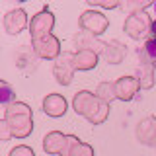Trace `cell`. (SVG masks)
Wrapping results in <instances>:
<instances>
[{"instance_id":"6","label":"cell","mask_w":156,"mask_h":156,"mask_svg":"<svg viewBox=\"0 0 156 156\" xmlns=\"http://www.w3.org/2000/svg\"><path fill=\"white\" fill-rule=\"evenodd\" d=\"M72 57H74V53H61V57L55 61V66H53V74H55V80L58 82L61 86H68L72 82V78H74V62H72Z\"/></svg>"},{"instance_id":"3","label":"cell","mask_w":156,"mask_h":156,"mask_svg":"<svg viewBox=\"0 0 156 156\" xmlns=\"http://www.w3.org/2000/svg\"><path fill=\"white\" fill-rule=\"evenodd\" d=\"M150 26H152L150 16L144 10H140V12H131L129 16H127L125 23H123V29L131 39H136V41H139V39L150 37Z\"/></svg>"},{"instance_id":"14","label":"cell","mask_w":156,"mask_h":156,"mask_svg":"<svg viewBox=\"0 0 156 156\" xmlns=\"http://www.w3.org/2000/svg\"><path fill=\"white\" fill-rule=\"evenodd\" d=\"M98 53L94 51H76L74 57H72V62H74L76 70H92L98 65Z\"/></svg>"},{"instance_id":"8","label":"cell","mask_w":156,"mask_h":156,"mask_svg":"<svg viewBox=\"0 0 156 156\" xmlns=\"http://www.w3.org/2000/svg\"><path fill=\"white\" fill-rule=\"evenodd\" d=\"M2 23H4V29H6L10 35H18L20 31H23L26 27H29L27 14H26V10H22V8L10 10L6 16H4Z\"/></svg>"},{"instance_id":"1","label":"cell","mask_w":156,"mask_h":156,"mask_svg":"<svg viewBox=\"0 0 156 156\" xmlns=\"http://www.w3.org/2000/svg\"><path fill=\"white\" fill-rule=\"evenodd\" d=\"M72 107L78 115L86 117L92 125H100L104 123L109 115V104L101 101L96 94L88 90H80L74 94V100H72Z\"/></svg>"},{"instance_id":"5","label":"cell","mask_w":156,"mask_h":156,"mask_svg":"<svg viewBox=\"0 0 156 156\" xmlns=\"http://www.w3.org/2000/svg\"><path fill=\"white\" fill-rule=\"evenodd\" d=\"M53 26H55V16H53V12L49 8H43L39 14L31 18V22H29V33H31V41H35V39H41L49 35V33L53 31Z\"/></svg>"},{"instance_id":"22","label":"cell","mask_w":156,"mask_h":156,"mask_svg":"<svg viewBox=\"0 0 156 156\" xmlns=\"http://www.w3.org/2000/svg\"><path fill=\"white\" fill-rule=\"evenodd\" d=\"M88 6H90L92 10H96V8H104V10H109V8H119L121 4L119 2H94V0H88Z\"/></svg>"},{"instance_id":"21","label":"cell","mask_w":156,"mask_h":156,"mask_svg":"<svg viewBox=\"0 0 156 156\" xmlns=\"http://www.w3.org/2000/svg\"><path fill=\"white\" fill-rule=\"evenodd\" d=\"M10 156H35V152H33L29 146L20 144V146H16V148L10 150Z\"/></svg>"},{"instance_id":"25","label":"cell","mask_w":156,"mask_h":156,"mask_svg":"<svg viewBox=\"0 0 156 156\" xmlns=\"http://www.w3.org/2000/svg\"><path fill=\"white\" fill-rule=\"evenodd\" d=\"M152 8H154V12H156V2H154V4H152Z\"/></svg>"},{"instance_id":"16","label":"cell","mask_w":156,"mask_h":156,"mask_svg":"<svg viewBox=\"0 0 156 156\" xmlns=\"http://www.w3.org/2000/svg\"><path fill=\"white\" fill-rule=\"evenodd\" d=\"M139 57L143 65H150L156 68V39H146L143 49H139Z\"/></svg>"},{"instance_id":"2","label":"cell","mask_w":156,"mask_h":156,"mask_svg":"<svg viewBox=\"0 0 156 156\" xmlns=\"http://www.w3.org/2000/svg\"><path fill=\"white\" fill-rule=\"evenodd\" d=\"M4 119L16 139H26L33 131V113L31 107L23 101H14L4 109Z\"/></svg>"},{"instance_id":"17","label":"cell","mask_w":156,"mask_h":156,"mask_svg":"<svg viewBox=\"0 0 156 156\" xmlns=\"http://www.w3.org/2000/svg\"><path fill=\"white\" fill-rule=\"evenodd\" d=\"M156 68L150 66V65H139V82H140V88L143 90H148V88L154 86V80H156Z\"/></svg>"},{"instance_id":"10","label":"cell","mask_w":156,"mask_h":156,"mask_svg":"<svg viewBox=\"0 0 156 156\" xmlns=\"http://www.w3.org/2000/svg\"><path fill=\"white\" fill-rule=\"evenodd\" d=\"M66 143H68V135H62L61 131H51L49 135H45L43 139V150L47 154H57L62 156L66 150Z\"/></svg>"},{"instance_id":"7","label":"cell","mask_w":156,"mask_h":156,"mask_svg":"<svg viewBox=\"0 0 156 156\" xmlns=\"http://www.w3.org/2000/svg\"><path fill=\"white\" fill-rule=\"evenodd\" d=\"M31 45H33L35 55L41 57V58H47V61H57V58L61 57V41H58V37H55L53 33H49V35L41 37V39L31 41Z\"/></svg>"},{"instance_id":"9","label":"cell","mask_w":156,"mask_h":156,"mask_svg":"<svg viewBox=\"0 0 156 156\" xmlns=\"http://www.w3.org/2000/svg\"><path fill=\"white\" fill-rule=\"evenodd\" d=\"M115 90H117V100L121 101H131L140 90V82L136 76H121L115 80Z\"/></svg>"},{"instance_id":"4","label":"cell","mask_w":156,"mask_h":156,"mask_svg":"<svg viewBox=\"0 0 156 156\" xmlns=\"http://www.w3.org/2000/svg\"><path fill=\"white\" fill-rule=\"evenodd\" d=\"M78 26H80L82 31L98 37L109 27V20H107L105 14L98 12V10H86V12L78 18Z\"/></svg>"},{"instance_id":"19","label":"cell","mask_w":156,"mask_h":156,"mask_svg":"<svg viewBox=\"0 0 156 156\" xmlns=\"http://www.w3.org/2000/svg\"><path fill=\"white\" fill-rule=\"evenodd\" d=\"M68 156H94V148H92L90 144L82 143L78 136L72 139V144H70V152Z\"/></svg>"},{"instance_id":"24","label":"cell","mask_w":156,"mask_h":156,"mask_svg":"<svg viewBox=\"0 0 156 156\" xmlns=\"http://www.w3.org/2000/svg\"><path fill=\"white\" fill-rule=\"evenodd\" d=\"M148 39H156V20H152V26H150V37Z\"/></svg>"},{"instance_id":"15","label":"cell","mask_w":156,"mask_h":156,"mask_svg":"<svg viewBox=\"0 0 156 156\" xmlns=\"http://www.w3.org/2000/svg\"><path fill=\"white\" fill-rule=\"evenodd\" d=\"M125 53H127V49H125V45H121L119 41H109L105 45V51H104V57L107 58V62L109 65H119L121 61L125 58Z\"/></svg>"},{"instance_id":"11","label":"cell","mask_w":156,"mask_h":156,"mask_svg":"<svg viewBox=\"0 0 156 156\" xmlns=\"http://www.w3.org/2000/svg\"><path fill=\"white\" fill-rule=\"evenodd\" d=\"M66 107L68 104H66L65 96H61V94H49L43 100V111L49 117H62L66 113Z\"/></svg>"},{"instance_id":"18","label":"cell","mask_w":156,"mask_h":156,"mask_svg":"<svg viewBox=\"0 0 156 156\" xmlns=\"http://www.w3.org/2000/svg\"><path fill=\"white\" fill-rule=\"evenodd\" d=\"M96 96L105 104H111L113 100H117V90H115V82H100L96 88Z\"/></svg>"},{"instance_id":"23","label":"cell","mask_w":156,"mask_h":156,"mask_svg":"<svg viewBox=\"0 0 156 156\" xmlns=\"http://www.w3.org/2000/svg\"><path fill=\"white\" fill-rule=\"evenodd\" d=\"M12 136L14 135H12V131H10L6 119H2V121H0V139H2V140H10Z\"/></svg>"},{"instance_id":"12","label":"cell","mask_w":156,"mask_h":156,"mask_svg":"<svg viewBox=\"0 0 156 156\" xmlns=\"http://www.w3.org/2000/svg\"><path fill=\"white\" fill-rule=\"evenodd\" d=\"M136 139L143 144L156 146V117H146L136 127Z\"/></svg>"},{"instance_id":"20","label":"cell","mask_w":156,"mask_h":156,"mask_svg":"<svg viewBox=\"0 0 156 156\" xmlns=\"http://www.w3.org/2000/svg\"><path fill=\"white\" fill-rule=\"evenodd\" d=\"M14 101H16V94H14L12 86H10L6 80H2L0 82V104L4 107H8V105H12Z\"/></svg>"},{"instance_id":"13","label":"cell","mask_w":156,"mask_h":156,"mask_svg":"<svg viewBox=\"0 0 156 156\" xmlns=\"http://www.w3.org/2000/svg\"><path fill=\"white\" fill-rule=\"evenodd\" d=\"M74 43H76L78 51H94V53H98V55H100V53L104 55L105 45H107V43H104V41H98L94 35H90V33H86V31L76 33Z\"/></svg>"}]
</instances>
